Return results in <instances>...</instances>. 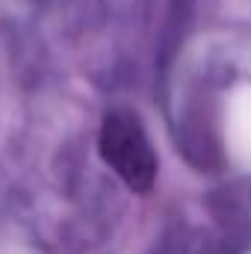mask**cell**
<instances>
[{
  "instance_id": "obj_1",
  "label": "cell",
  "mask_w": 251,
  "mask_h": 254,
  "mask_svg": "<svg viewBox=\"0 0 251 254\" xmlns=\"http://www.w3.org/2000/svg\"><path fill=\"white\" fill-rule=\"evenodd\" d=\"M104 163L133 192H148L157 181V154L136 113L113 110L104 116L98 139Z\"/></svg>"
}]
</instances>
